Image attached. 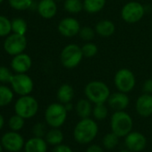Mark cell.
Returning <instances> with one entry per match:
<instances>
[{
	"label": "cell",
	"instance_id": "obj_9",
	"mask_svg": "<svg viewBox=\"0 0 152 152\" xmlns=\"http://www.w3.org/2000/svg\"><path fill=\"white\" fill-rule=\"evenodd\" d=\"M13 91L20 96L30 95L34 88L32 79L26 73L14 74L10 82Z\"/></svg>",
	"mask_w": 152,
	"mask_h": 152
},
{
	"label": "cell",
	"instance_id": "obj_18",
	"mask_svg": "<svg viewBox=\"0 0 152 152\" xmlns=\"http://www.w3.org/2000/svg\"><path fill=\"white\" fill-rule=\"evenodd\" d=\"M24 152H47L48 151V142L45 139L41 137H32L29 139L23 148Z\"/></svg>",
	"mask_w": 152,
	"mask_h": 152
},
{
	"label": "cell",
	"instance_id": "obj_5",
	"mask_svg": "<svg viewBox=\"0 0 152 152\" xmlns=\"http://www.w3.org/2000/svg\"><path fill=\"white\" fill-rule=\"evenodd\" d=\"M68 111L64 104L56 102L50 104L45 111V120L51 128H60L67 119Z\"/></svg>",
	"mask_w": 152,
	"mask_h": 152
},
{
	"label": "cell",
	"instance_id": "obj_27",
	"mask_svg": "<svg viewBox=\"0 0 152 152\" xmlns=\"http://www.w3.org/2000/svg\"><path fill=\"white\" fill-rule=\"evenodd\" d=\"M119 136H117L115 133H114L113 132H110L108 133H107L102 140V144L103 147L106 149L111 150L114 149L119 143Z\"/></svg>",
	"mask_w": 152,
	"mask_h": 152
},
{
	"label": "cell",
	"instance_id": "obj_28",
	"mask_svg": "<svg viewBox=\"0 0 152 152\" xmlns=\"http://www.w3.org/2000/svg\"><path fill=\"white\" fill-rule=\"evenodd\" d=\"M12 31L14 33L25 35L27 31V23L23 18H15L12 21Z\"/></svg>",
	"mask_w": 152,
	"mask_h": 152
},
{
	"label": "cell",
	"instance_id": "obj_8",
	"mask_svg": "<svg viewBox=\"0 0 152 152\" xmlns=\"http://www.w3.org/2000/svg\"><path fill=\"white\" fill-rule=\"evenodd\" d=\"M145 15V7L142 4L137 1H130L126 3L121 10L122 19L130 24H134L140 22Z\"/></svg>",
	"mask_w": 152,
	"mask_h": 152
},
{
	"label": "cell",
	"instance_id": "obj_25",
	"mask_svg": "<svg viewBox=\"0 0 152 152\" xmlns=\"http://www.w3.org/2000/svg\"><path fill=\"white\" fill-rule=\"evenodd\" d=\"M92 115L95 120L97 121H103L105 120L108 115V108L106 103H99L94 104L93 110H92Z\"/></svg>",
	"mask_w": 152,
	"mask_h": 152
},
{
	"label": "cell",
	"instance_id": "obj_37",
	"mask_svg": "<svg viewBox=\"0 0 152 152\" xmlns=\"http://www.w3.org/2000/svg\"><path fill=\"white\" fill-rule=\"evenodd\" d=\"M53 152H73L72 148L65 144H59L57 146H55Z\"/></svg>",
	"mask_w": 152,
	"mask_h": 152
},
{
	"label": "cell",
	"instance_id": "obj_23",
	"mask_svg": "<svg viewBox=\"0 0 152 152\" xmlns=\"http://www.w3.org/2000/svg\"><path fill=\"white\" fill-rule=\"evenodd\" d=\"M107 0H83V10L89 14H97L103 10Z\"/></svg>",
	"mask_w": 152,
	"mask_h": 152
},
{
	"label": "cell",
	"instance_id": "obj_7",
	"mask_svg": "<svg viewBox=\"0 0 152 152\" xmlns=\"http://www.w3.org/2000/svg\"><path fill=\"white\" fill-rule=\"evenodd\" d=\"M114 83L118 91L129 93L136 85L135 75L130 69L121 68L115 74Z\"/></svg>",
	"mask_w": 152,
	"mask_h": 152
},
{
	"label": "cell",
	"instance_id": "obj_34",
	"mask_svg": "<svg viewBox=\"0 0 152 152\" xmlns=\"http://www.w3.org/2000/svg\"><path fill=\"white\" fill-rule=\"evenodd\" d=\"M13 75L14 74L7 67L0 66V82L1 83H10Z\"/></svg>",
	"mask_w": 152,
	"mask_h": 152
},
{
	"label": "cell",
	"instance_id": "obj_33",
	"mask_svg": "<svg viewBox=\"0 0 152 152\" xmlns=\"http://www.w3.org/2000/svg\"><path fill=\"white\" fill-rule=\"evenodd\" d=\"M95 35H96V31L95 29L90 27V26H84V27H82L81 30H80V32H79V36L80 38L86 41V42H89V41H91L94 38H95Z\"/></svg>",
	"mask_w": 152,
	"mask_h": 152
},
{
	"label": "cell",
	"instance_id": "obj_2",
	"mask_svg": "<svg viewBox=\"0 0 152 152\" xmlns=\"http://www.w3.org/2000/svg\"><path fill=\"white\" fill-rule=\"evenodd\" d=\"M84 95L93 104L106 103L111 95L108 86L101 81H91L84 87Z\"/></svg>",
	"mask_w": 152,
	"mask_h": 152
},
{
	"label": "cell",
	"instance_id": "obj_36",
	"mask_svg": "<svg viewBox=\"0 0 152 152\" xmlns=\"http://www.w3.org/2000/svg\"><path fill=\"white\" fill-rule=\"evenodd\" d=\"M142 91L143 93H148L152 94V78L147 79L143 85H142Z\"/></svg>",
	"mask_w": 152,
	"mask_h": 152
},
{
	"label": "cell",
	"instance_id": "obj_17",
	"mask_svg": "<svg viewBox=\"0 0 152 152\" xmlns=\"http://www.w3.org/2000/svg\"><path fill=\"white\" fill-rule=\"evenodd\" d=\"M38 13L44 19H52L56 15L57 5L56 0H40L38 5Z\"/></svg>",
	"mask_w": 152,
	"mask_h": 152
},
{
	"label": "cell",
	"instance_id": "obj_16",
	"mask_svg": "<svg viewBox=\"0 0 152 152\" xmlns=\"http://www.w3.org/2000/svg\"><path fill=\"white\" fill-rule=\"evenodd\" d=\"M31 64L32 61L31 56L24 53L15 56L11 62V66L13 70L17 73H25L31 69Z\"/></svg>",
	"mask_w": 152,
	"mask_h": 152
},
{
	"label": "cell",
	"instance_id": "obj_1",
	"mask_svg": "<svg viewBox=\"0 0 152 152\" xmlns=\"http://www.w3.org/2000/svg\"><path fill=\"white\" fill-rule=\"evenodd\" d=\"M99 133L97 122L91 118H81L73 129V138L76 142L85 145L92 142Z\"/></svg>",
	"mask_w": 152,
	"mask_h": 152
},
{
	"label": "cell",
	"instance_id": "obj_12",
	"mask_svg": "<svg viewBox=\"0 0 152 152\" xmlns=\"http://www.w3.org/2000/svg\"><path fill=\"white\" fill-rule=\"evenodd\" d=\"M81 28L79 21L73 17H65L62 19L57 26L59 33L65 38H72L79 35Z\"/></svg>",
	"mask_w": 152,
	"mask_h": 152
},
{
	"label": "cell",
	"instance_id": "obj_20",
	"mask_svg": "<svg viewBox=\"0 0 152 152\" xmlns=\"http://www.w3.org/2000/svg\"><path fill=\"white\" fill-rule=\"evenodd\" d=\"M92 102H91L88 99H82L77 101L75 104L74 109L80 118H87L92 115L93 106Z\"/></svg>",
	"mask_w": 152,
	"mask_h": 152
},
{
	"label": "cell",
	"instance_id": "obj_22",
	"mask_svg": "<svg viewBox=\"0 0 152 152\" xmlns=\"http://www.w3.org/2000/svg\"><path fill=\"white\" fill-rule=\"evenodd\" d=\"M64 133L59 128H51L49 131L47 132L45 140L48 144L52 146H57L62 144L64 140Z\"/></svg>",
	"mask_w": 152,
	"mask_h": 152
},
{
	"label": "cell",
	"instance_id": "obj_32",
	"mask_svg": "<svg viewBox=\"0 0 152 152\" xmlns=\"http://www.w3.org/2000/svg\"><path fill=\"white\" fill-rule=\"evenodd\" d=\"M8 2L14 9L19 11L27 10L32 5V0H8Z\"/></svg>",
	"mask_w": 152,
	"mask_h": 152
},
{
	"label": "cell",
	"instance_id": "obj_42",
	"mask_svg": "<svg viewBox=\"0 0 152 152\" xmlns=\"http://www.w3.org/2000/svg\"><path fill=\"white\" fill-rule=\"evenodd\" d=\"M3 150H4V148L1 144V141H0V152H3Z\"/></svg>",
	"mask_w": 152,
	"mask_h": 152
},
{
	"label": "cell",
	"instance_id": "obj_4",
	"mask_svg": "<svg viewBox=\"0 0 152 152\" xmlns=\"http://www.w3.org/2000/svg\"><path fill=\"white\" fill-rule=\"evenodd\" d=\"M82 47L77 44H68L61 51L60 62L66 69H73L77 67L83 59Z\"/></svg>",
	"mask_w": 152,
	"mask_h": 152
},
{
	"label": "cell",
	"instance_id": "obj_13",
	"mask_svg": "<svg viewBox=\"0 0 152 152\" xmlns=\"http://www.w3.org/2000/svg\"><path fill=\"white\" fill-rule=\"evenodd\" d=\"M124 145L132 152L142 151L147 145V138L140 132H131L124 137Z\"/></svg>",
	"mask_w": 152,
	"mask_h": 152
},
{
	"label": "cell",
	"instance_id": "obj_43",
	"mask_svg": "<svg viewBox=\"0 0 152 152\" xmlns=\"http://www.w3.org/2000/svg\"><path fill=\"white\" fill-rule=\"evenodd\" d=\"M3 1H4V0H0V4H1V3H2Z\"/></svg>",
	"mask_w": 152,
	"mask_h": 152
},
{
	"label": "cell",
	"instance_id": "obj_3",
	"mask_svg": "<svg viewBox=\"0 0 152 152\" xmlns=\"http://www.w3.org/2000/svg\"><path fill=\"white\" fill-rule=\"evenodd\" d=\"M110 126L111 132L115 133L117 136L120 138L125 137L132 131L133 120L124 110L115 111L110 118Z\"/></svg>",
	"mask_w": 152,
	"mask_h": 152
},
{
	"label": "cell",
	"instance_id": "obj_19",
	"mask_svg": "<svg viewBox=\"0 0 152 152\" xmlns=\"http://www.w3.org/2000/svg\"><path fill=\"white\" fill-rule=\"evenodd\" d=\"M95 31L99 36L102 38H109L115 32V25L110 20H101L96 24Z\"/></svg>",
	"mask_w": 152,
	"mask_h": 152
},
{
	"label": "cell",
	"instance_id": "obj_15",
	"mask_svg": "<svg viewBox=\"0 0 152 152\" xmlns=\"http://www.w3.org/2000/svg\"><path fill=\"white\" fill-rule=\"evenodd\" d=\"M135 109L141 117H148L152 115V94L143 93L136 100Z\"/></svg>",
	"mask_w": 152,
	"mask_h": 152
},
{
	"label": "cell",
	"instance_id": "obj_11",
	"mask_svg": "<svg viewBox=\"0 0 152 152\" xmlns=\"http://www.w3.org/2000/svg\"><path fill=\"white\" fill-rule=\"evenodd\" d=\"M1 144L4 149L9 152H20L24 148V139L18 132L10 131L6 132L1 138Z\"/></svg>",
	"mask_w": 152,
	"mask_h": 152
},
{
	"label": "cell",
	"instance_id": "obj_10",
	"mask_svg": "<svg viewBox=\"0 0 152 152\" xmlns=\"http://www.w3.org/2000/svg\"><path fill=\"white\" fill-rule=\"evenodd\" d=\"M27 47V39L24 35L13 33L7 37L4 48L6 52L11 56H16L21 53H23Z\"/></svg>",
	"mask_w": 152,
	"mask_h": 152
},
{
	"label": "cell",
	"instance_id": "obj_24",
	"mask_svg": "<svg viewBox=\"0 0 152 152\" xmlns=\"http://www.w3.org/2000/svg\"><path fill=\"white\" fill-rule=\"evenodd\" d=\"M64 9L72 15L79 14L83 10V0H64Z\"/></svg>",
	"mask_w": 152,
	"mask_h": 152
},
{
	"label": "cell",
	"instance_id": "obj_38",
	"mask_svg": "<svg viewBox=\"0 0 152 152\" xmlns=\"http://www.w3.org/2000/svg\"><path fill=\"white\" fill-rule=\"evenodd\" d=\"M86 152H104V149L98 144H91L87 148Z\"/></svg>",
	"mask_w": 152,
	"mask_h": 152
},
{
	"label": "cell",
	"instance_id": "obj_35",
	"mask_svg": "<svg viewBox=\"0 0 152 152\" xmlns=\"http://www.w3.org/2000/svg\"><path fill=\"white\" fill-rule=\"evenodd\" d=\"M32 132H33L34 136H36V137H41V138L45 137L46 133H47L46 125L43 123L35 124L32 128Z\"/></svg>",
	"mask_w": 152,
	"mask_h": 152
},
{
	"label": "cell",
	"instance_id": "obj_39",
	"mask_svg": "<svg viewBox=\"0 0 152 152\" xmlns=\"http://www.w3.org/2000/svg\"><path fill=\"white\" fill-rule=\"evenodd\" d=\"M64 107H65V108H66V110L68 112H70V111H72L73 109V105L72 104V102H69V103L64 104Z\"/></svg>",
	"mask_w": 152,
	"mask_h": 152
},
{
	"label": "cell",
	"instance_id": "obj_30",
	"mask_svg": "<svg viewBox=\"0 0 152 152\" xmlns=\"http://www.w3.org/2000/svg\"><path fill=\"white\" fill-rule=\"evenodd\" d=\"M82 51H83V56L86 57V58H92L94 57L98 52H99V48L98 46L91 42V41H89V42H86L83 47H82Z\"/></svg>",
	"mask_w": 152,
	"mask_h": 152
},
{
	"label": "cell",
	"instance_id": "obj_41",
	"mask_svg": "<svg viewBox=\"0 0 152 152\" xmlns=\"http://www.w3.org/2000/svg\"><path fill=\"white\" fill-rule=\"evenodd\" d=\"M118 152H132V151H131V150L125 148V149H122V150H120V151H118Z\"/></svg>",
	"mask_w": 152,
	"mask_h": 152
},
{
	"label": "cell",
	"instance_id": "obj_26",
	"mask_svg": "<svg viewBox=\"0 0 152 152\" xmlns=\"http://www.w3.org/2000/svg\"><path fill=\"white\" fill-rule=\"evenodd\" d=\"M14 99L13 91L7 87L0 85V107H5L9 105Z\"/></svg>",
	"mask_w": 152,
	"mask_h": 152
},
{
	"label": "cell",
	"instance_id": "obj_44",
	"mask_svg": "<svg viewBox=\"0 0 152 152\" xmlns=\"http://www.w3.org/2000/svg\"><path fill=\"white\" fill-rule=\"evenodd\" d=\"M20 152H22V151H20ZM23 152H24V151H23Z\"/></svg>",
	"mask_w": 152,
	"mask_h": 152
},
{
	"label": "cell",
	"instance_id": "obj_29",
	"mask_svg": "<svg viewBox=\"0 0 152 152\" xmlns=\"http://www.w3.org/2000/svg\"><path fill=\"white\" fill-rule=\"evenodd\" d=\"M25 124V119L18 115H15L10 117L8 121V126L11 129V131L19 132L21 131Z\"/></svg>",
	"mask_w": 152,
	"mask_h": 152
},
{
	"label": "cell",
	"instance_id": "obj_31",
	"mask_svg": "<svg viewBox=\"0 0 152 152\" xmlns=\"http://www.w3.org/2000/svg\"><path fill=\"white\" fill-rule=\"evenodd\" d=\"M12 31V22L7 17L0 15V37H5Z\"/></svg>",
	"mask_w": 152,
	"mask_h": 152
},
{
	"label": "cell",
	"instance_id": "obj_21",
	"mask_svg": "<svg viewBox=\"0 0 152 152\" xmlns=\"http://www.w3.org/2000/svg\"><path fill=\"white\" fill-rule=\"evenodd\" d=\"M73 97H74V90L71 84L64 83L58 88L56 92V99L58 102L64 105L66 103L72 102Z\"/></svg>",
	"mask_w": 152,
	"mask_h": 152
},
{
	"label": "cell",
	"instance_id": "obj_40",
	"mask_svg": "<svg viewBox=\"0 0 152 152\" xmlns=\"http://www.w3.org/2000/svg\"><path fill=\"white\" fill-rule=\"evenodd\" d=\"M4 125H5V118L1 114H0V130L4 127Z\"/></svg>",
	"mask_w": 152,
	"mask_h": 152
},
{
	"label": "cell",
	"instance_id": "obj_14",
	"mask_svg": "<svg viewBox=\"0 0 152 152\" xmlns=\"http://www.w3.org/2000/svg\"><path fill=\"white\" fill-rule=\"evenodd\" d=\"M108 107L114 111H123L125 110L130 104V98L127 93L117 91L111 93L107 100Z\"/></svg>",
	"mask_w": 152,
	"mask_h": 152
},
{
	"label": "cell",
	"instance_id": "obj_6",
	"mask_svg": "<svg viewBox=\"0 0 152 152\" xmlns=\"http://www.w3.org/2000/svg\"><path fill=\"white\" fill-rule=\"evenodd\" d=\"M39 111V102L30 95L21 96L15 104V112L24 119L32 118Z\"/></svg>",
	"mask_w": 152,
	"mask_h": 152
}]
</instances>
